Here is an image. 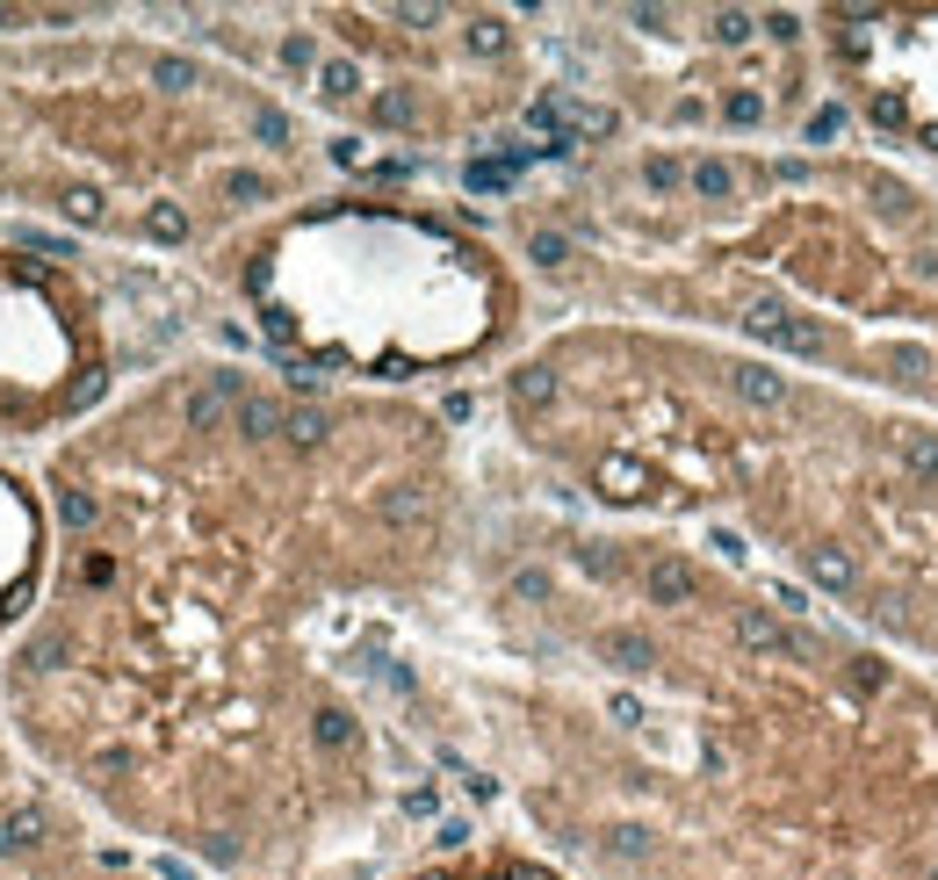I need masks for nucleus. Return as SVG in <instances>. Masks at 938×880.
Masks as SVG:
<instances>
[{
  "label": "nucleus",
  "instance_id": "1",
  "mask_svg": "<svg viewBox=\"0 0 938 880\" xmlns=\"http://www.w3.org/2000/svg\"><path fill=\"white\" fill-rule=\"evenodd\" d=\"M628 412L585 477L628 505H722L837 621L938 672V412L730 354L621 346Z\"/></svg>",
  "mask_w": 938,
  "mask_h": 880
},
{
  "label": "nucleus",
  "instance_id": "3",
  "mask_svg": "<svg viewBox=\"0 0 938 880\" xmlns=\"http://www.w3.org/2000/svg\"><path fill=\"white\" fill-rule=\"evenodd\" d=\"M245 282L289 354L382 382L455 368L513 325V282L491 245L382 203H332L282 225Z\"/></svg>",
  "mask_w": 938,
  "mask_h": 880
},
{
  "label": "nucleus",
  "instance_id": "5",
  "mask_svg": "<svg viewBox=\"0 0 938 880\" xmlns=\"http://www.w3.org/2000/svg\"><path fill=\"white\" fill-rule=\"evenodd\" d=\"M419 880H557V873L549 866H527V859H505V852H469V859L426 866Z\"/></svg>",
  "mask_w": 938,
  "mask_h": 880
},
{
  "label": "nucleus",
  "instance_id": "4",
  "mask_svg": "<svg viewBox=\"0 0 938 880\" xmlns=\"http://www.w3.org/2000/svg\"><path fill=\"white\" fill-rule=\"evenodd\" d=\"M816 72L888 159H938V8H823Z\"/></svg>",
  "mask_w": 938,
  "mask_h": 880
},
{
  "label": "nucleus",
  "instance_id": "2",
  "mask_svg": "<svg viewBox=\"0 0 938 880\" xmlns=\"http://www.w3.org/2000/svg\"><path fill=\"white\" fill-rule=\"evenodd\" d=\"M686 217V311L787 376L938 412V181L873 145L700 152L650 167Z\"/></svg>",
  "mask_w": 938,
  "mask_h": 880
}]
</instances>
